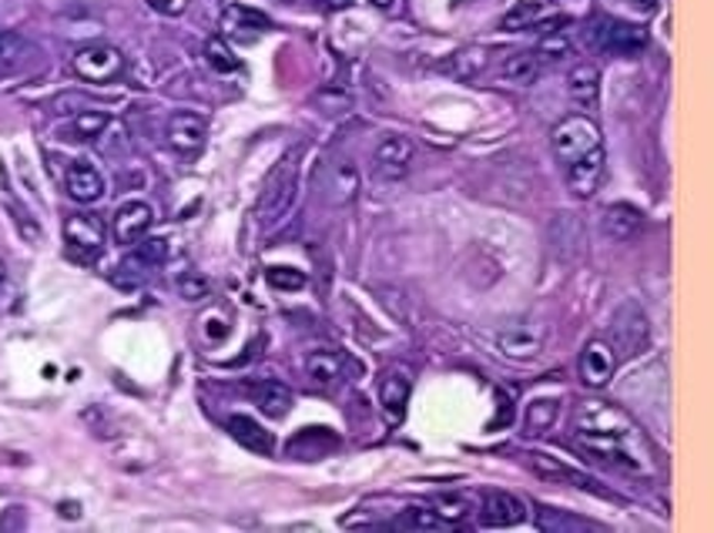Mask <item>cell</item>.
I'll use <instances>...</instances> for the list:
<instances>
[{
  "instance_id": "1",
  "label": "cell",
  "mask_w": 714,
  "mask_h": 533,
  "mask_svg": "<svg viewBox=\"0 0 714 533\" xmlns=\"http://www.w3.org/2000/svg\"><path fill=\"white\" fill-rule=\"evenodd\" d=\"M635 423L624 416L620 409L594 399L587 406H580L577 413V436H574V447L597 457V460H607L620 470H644L641 467V457H635Z\"/></svg>"
},
{
  "instance_id": "2",
  "label": "cell",
  "mask_w": 714,
  "mask_h": 533,
  "mask_svg": "<svg viewBox=\"0 0 714 533\" xmlns=\"http://www.w3.org/2000/svg\"><path fill=\"white\" fill-rule=\"evenodd\" d=\"M296 189H299V151L286 154L273 171L269 178H265V185H262V195H258V205H255V218L262 225H273L279 222L292 199H296Z\"/></svg>"
},
{
  "instance_id": "3",
  "label": "cell",
  "mask_w": 714,
  "mask_h": 533,
  "mask_svg": "<svg viewBox=\"0 0 714 533\" xmlns=\"http://www.w3.org/2000/svg\"><path fill=\"white\" fill-rule=\"evenodd\" d=\"M551 145H554V154H557V161H561L564 168H567L571 161L584 158L587 151L604 148L600 128H597V121H590L587 115H567V118L554 128Z\"/></svg>"
},
{
  "instance_id": "4",
  "label": "cell",
  "mask_w": 714,
  "mask_h": 533,
  "mask_svg": "<svg viewBox=\"0 0 714 533\" xmlns=\"http://www.w3.org/2000/svg\"><path fill=\"white\" fill-rule=\"evenodd\" d=\"M590 44L607 51V54H620V57H635L648 47V31L628 21L617 18H594L590 21Z\"/></svg>"
},
{
  "instance_id": "5",
  "label": "cell",
  "mask_w": 714,
  "mask_h": 533,
  "mask_svg": "<svg viewBox=\"0 0 714 533\" xmlns=\"http://www.w3.org/2000/svg\"><path fill=\"white\" fill-rule=\"evenodd\" d=\"M74 74L87 84H108L115 77H121L125 71V54L111 44H87L74 54L71 61Z\"/></svg>"
},
{
  "instance_id": "6",
  "label": "cell",
  "mask_w": 714,
  "mask_h": 533,
  "mask_svg": "<svg viewBox=\"0 0 714 533\" xmlns=\"http://www.w3.org/2000/svg\"><path fill=\"white\" fill-rule=\"evenodd\" d=\"M105 222L95 218V215H71L64 222V242H67V252L77 258V262H95L105 248Z\"/></svg>"
},
{
  "instance_id": "7",
  "label": "cell",
  "mask_w": 714,
  "mask_h": 533,
  "mask_svg": "<svg viewBox=\"0 0 714 533\" xmlns=\"http://www.w3.org/2000/svg\"><path fill=\"white\" fill-rule=\"evenodd\" d=\"M526 520V507L520 497L507 490H487L480 500V526L490 530H513Z\"/></svg>"
},
{
  "instance_id": "8",
  "label": "cell",
  "mask_w": 714,
  "mask_h": 533,
  "mask_svg": "<svg viewBox=\"0 0 714 533\" xmlns=\"http://www.w3.org/2000/svg\"><path fill=\"white\" fill-rule=\"evenodd\" d=\"M409 164H413V141L403 138V135H390L376 148V154H373V174L380 178V182H386V185L406 178Z\"/></svg>"
},
{
  "instance_id": "9",
  "label": "cell",
  "mask_w": 714,
  "mask_h": 533,
  "mask_svg": "<svg viewBox=\"0 0 714 533\" xmlns=\"http://www.w3.org/2000/svg\"><path fill=\"white\" fill-rule=\"evenodd\" d=\"M617 370V352L607 339H590L580 352V383L590 390H600Z\"/></svg>"
},
{
  "instance_id": "10",
  "label": "cell",
  "mask_w": 714,
  "mask_h": 533,
  "mask_svg": "<svg viewBox=\"0 0 714 533\" xmlns=\"http://www.w3.org/2000/svg\"><path fill=\"white\" fill-rule=\"evenodd\" d=\"M168 145L178 154H199L209 138V121L195 111H178L168 118Z\"/></svg>"
},
{
  "instance_id": "11",
  "label": "cell",
  "mask_w": 714,
  "mask_h": 533,
  "mask_svg": "<svg viewBox=\"0 0 714 533\" xmlns=\"http://www.w3.org/2000/svg\"><path fill=\"white\" fill-rule=\"evenodd\" d=\"M544 326L541 322H513L497 335V345L510 360H533L544 349Z\"/></svg>"
},
{
  "instance_id": "12",
  "label": "cell",
  "mask_w": 714,
  "mask_h": 533,
  "mask_svg": "<svg viewBox=\"0 0 714 533\" xmlns=\"http://www.w3.org/2000/svg\"><path fill=\"white\" fill-rule=\"evenodd\" d=\"M648 339V322H644V312L638 306H624L614 322H610V345L614 352H641Z\"/></svg>"
},
{
  "instance_id": "13",
  "label": "cell",
  "mask_w": 714,
  "mask_h": 533,
  "mask_svg": "<svg viewBox=\"0 0 714 533\" xmlns=\"http://www.w3.org/2000/svg\"><path fill=\"white\" fill-rule=\"evenodd\" d=\"M64 189L74 202L81 205H92L105 195V178L95 164H87V161H74L67 164L64 171Z\"/></svg>"
},
{
  "instance_id": "14",
  "label": "cell",
  "mask_w": 714,
  "mask_h": 533,
  "mask_svg": "<svg viewBox=\"0 0 714 533\" xmlns=\"http://www.w3.org/2000/svg\"><path fill=\"white\" fill-rule=\"evenodd\" d=\"M151 222H154L151 205H145V202H128V205H121V209L115 212L111 235H115V242H121V245H135L138 238L148 235Z\"/></svg>"
},
{
  "instance_id": "15",
  "label": "cell",
  "mask_w": 714,
  "mask_h": 533,
  "mask_svg": "<svg viewBox=\"0 0 714 533\" xmlns=\"http://www.w3.org/2000/svg\"><path fill=\"white\" fill-rule=\"evenodd\" d=\"M564 171H567V185L574 189V195L590 199L600 185V178H604V148L587 151L584 158L571 161Z\"/></svg>"
},
{
  "instance_id": "16",
  "label": "cell",
  "mask_w": 714,
  "mask_h": 533,
  "mask_svg": "<svg viewBox=\"0 0 714 533\" xmlns=\"http://www.w3.org/2000/svg\"><path fill=\"white\" fill-rule=\"evenodd\" d=\"M641 222H644L641 209H635V205H628V202H617V205H607V209H604L600 228H604V235L614 238V242H628V238L638 235Z\"/></svg>"
},
{
  "instance_id": "17",
  "label": "cell",
  "mask_w": 714,
  "mask_h": 533,
  "mask_svg": "<svg viewBox=\"0 0 714 533\" xmlns=\"http://www.w3.org/2000/svg\"><path fill=\"white\" fill-rule=\"evenodd\" d=\"M273 28V21L265 18L262 11L255 8H245V4H228L222 11V31L225 34H235V38H255V34H265Z\"/></svg>"
},
{
  "instance_id": "18",
  "label": "cell",
  "mask_w": 714,
  "mask_h": 533,
  "mask_svg": "<svg viewBox=\"0 0 714 533\" xmlns=\"http://www.w3.org/2000/svg\"><path fill=\"white\" fill-rule=\"evenodd\" d=\"M228 433L235 436V443H242L245 450H252V454H262V457H273V450H276V439H273V433L269 429H262L252 416H232L228 419Z\"/></svg>"
},
{
  "instance_id": "19",
  "label": "cell",
  "mask_w": 714,
  "mask_h": 533,
  "mask_svg": "<svg viewBox=\"0 0 714 533\" xmlns=\"http://www.w3.org/2000/svg\"><path fill=\"white\" fill-rule=\"evenodd\" d=\"M530 470L537 473V477H544V480H564V483H571V487H580V490H590V493H604L600 487H594V480L590 477H584V473H577V470H571L567 463H561L557 457H547V454H530Z\"/></svg>"
},
{
  "instance_id": "20",
  "label": "cell",
  "mask_w": 714,
  "mask_h": 533,
  "mask_svg": "<svg viewBox=\"0 0 714 533\" xmlns=\"http://www.w3.org/2000/svg\"><path fill=\"white\" fill-rule=\"evenodd\" d=\"M567 92H571V98H574L577 105H584V108L597 105V95H600V71H597L590 61L574 64L571 74H567Z\"/></svg>"
},
{
  "instance_id": "21",
  "label": "cell",
  "mask_w": 714,
  "mask_h": 533,
  "mask_svg": "<svg viewBox=\"0 0 714 533\" xmlns=\"http://www.w3.org/2000/svg\"><path fill=\"white\" fill-rule=\"evenodd\" d=\"M380 403H383V409H386V416L393 423H399L406 416V403H409V380H406V373L393 370V373H386L380 380Z\"/></svg>"
},
{
  "instance_id": "22",
  "label": "cell",
  "mask_w": 714,
  "mask_h": 533,
  "mask_svg": "<svg viewBox=\"0 0 714 533\" xmlns=\"http://www.w3.org/2000/svg\"><path fill=\"white\" fill-rule=\"evenodd\" d=\"M255 406L262 409V416L283 419V416H289V409H292V390L283 386V383H276V380L262 383V386L255 390Z\"/></svg>"
},
{
  "instance_id": "23",
  "label": "cell",
  "mask_w": 714,
  "mask_h": 533,
  "mask_svg": "<svg viewBox=\"0 0 714 533\" xmlns=\"http://www.w3.org/2000/svg\"><path fill=\"white\" fill-rule=\"evenodd\" d=\"M541 71H544V61L537 57V51H520V54H510V57L503 61V77H507L510 84H520V87H526V84L537 81Z\"/></svg>"
},
{
  "instance_id": "24",
  "label": "cell",
  "mask_w": 714,
  "mask_h": 533,
  "mask_svg": "<svg viewBox=\"0 0 714 533\" xmlns=\"http://www.w3.org/2000/svg\"><path fill=\"white\" fill-rule=\"evenodd\" d=\"M154 269H158V265L148 262V258L135 248V252L118 265V269H115V286H121V289H138V286L148 283V276H151Z\"/></svg>"
},
{
  "instance_id": "25",
  "label": "cell",
  "mask_w": 714,
  "mask_h": 533,
  "mask_svg": "<svg viewBox=\"0 0 714 533\" xmlns=\"http://www.w3.org/2000/svg\"><path fill=\"white\" fill-rule=\"evenodd\" d=\"M306 373L312 383L319 386H332L339 376H342V355L339 352H329V349H319L306 360Z\"/></svg>"
},
{
  "instance_id": "26",
  "label": "cell",
  "mask_w": 714,
  "mask_h": 533,
  "mask_svg": "<svg viewBox=\"0 0 714 533\" xmlns=\"http://www.w3.org/2000/svg\"><path fill=\"white\" fill-rule=\"evenodd\" d=\"M433 507H436V516L446 523V526H460L467 516H470V500L460 497V493H436L433 497Z\"/></svg>"
},
{
  "instance_id": "27",
  "label": "cell",
  "mask_w": 714,
  "mask_h": 533,
  "mask_svg": "<svg viewBox=\"0 0 714 533\" xmlns=\"http://www.w3.org/2000/svg\"><path fill=\"white\" fill-rule=\"evenodd\" d=\"M537 526H541L544 533H577V530H590L587 520L567 516V513L551 510V507H537Z\"/></svg>"
},
{
  "instance_id": "28",
  "label": "cell",
  "mask_w": 714,
  "mask_h": 533,
  "mask_svg": "<svg viewBox=\"0 0 714 533\" xmlns=\"http://www.w3.org/2000/svg\"><path fill=\"white\" fill-rule=\"evenodd\" d=\"M544 18L541 0H516V4L503 14V31H523L530 24H537Z\"/></svg>"
},
{
  "instance_id": "29",
  "label": "cell",
  "mask_w": 714,
  "mask_h": 533,
  "mask_svg": "<svg viewBox=\"0 0 714 533\" xmlns=\"http://www.w3.org/2000/svg\"><path fill=\"white\" fill-rule=\"evenodd\" d=\"M105 128H111V118H108L105 111H81V115L71 121V138L92 141V138H102Z\"/></svg>"
},
{
  "instance_id": "30",
  "label": "cell",
  "mask_w": 714,
  "mask_h": 533,
  "mask_svg": "<svg viewBox=\"0 0 714 533\" xmlns=\"http://www.w3.org/2000/svg\"><path fill=\"white\" fill-rule=\"evenodd\" d=\"M557 413H561V403H557V399H537V403H530V409H526V433H547V429L557 423Z\"/></svg>"
},
{
  "instance_id": "31",
  "label": "cell",
  "mask_w": 714,
  "mask_h": 533,
  "mask_svg": "<svg viewBox=\"0 0 714 533\" xmlns=\"http://www.w3.org/2000/svg\"><path fill=\"white\" fill-rule=\"evenodd\" d=\"M393 526H399V530H450V526H446V523L436 516V510H429V507H413V510H406L403 516L393 520Z\"/></svg>"
},
{
  "instance_id": "32",
  "label": "cell",
  "mask_w": 714,
  "mask_h": 533,
  "mask_svg": "<svg viewBox=\"0 0 714 533\" xmlns=\"http://www.w3.org/2000/svg\"><path fill=\"white\" fill-rule=\"evenodd\" d=\"M205 61H209V67H212V71H219V74H232V71H238V57L232 54V47H228L222 38H212V41L205 44Z\"/></svg>"
},
{
  "instance_id": "33",
  "label": "cell",
  "mask_w": 714,
  "mask_h": 533,
  "mask_svg": "<svg viewBox=\"0 0 714 533\" xmlns=\"http://www.w3.org/2000/svg\"><path fill=\"white\" fill-rule=\"evenodd\" d=\"M265 279H269V286L279 289V292H299V289H306V276L299 269H289V265H273V269L265 273Z\"/></svg>"
},
{
  "instance_id": "34",
  "label": "cell",
  "mask_w": 714,
  "mask_h": 533,
  "mask_svg": "<svg viewBox=\"0 0 714 533\" xmlns=\"http://www.w3.org/2000/svg\"><path fill=\"white\" fill-rule=\"evenodd\" d=\"M178 296H182L185 302H202L212 296V283L199 273H185L182 279H178Z\"/></svg>"
},
{
  "instance_id": "35",
  "label": "cell",
  "mask_w": 714,
  "mask_h": 533,
  "mask_svg": "<svg viewBox=\"0 0 714 533\" xmlns=\"http://www.w3.org/2000/svg\"><path fill=\"white\" fill-rule=\"evenodd\" d=\"M533 51H537V57H541V61H561V57H567V54H571V38L557 28V31H551L537 47H533Z\"/></svg>"
},
{
  "instance_id": "36",
  "label": "cell",
  "mask_w": 714,
  "mask_h": 533,
  "mask_svg": "<svg viewBox=\"0 0 714 533\" xmlns=\"http://www.w3.org/2000/svg\"><path fill=\"white\" fill-rule=\"evenodd\" d=\"M446 67H450L457 77H473V74H480L487 67V51H480V47L477 51H460Z\"/></svg>"
},
{
  "instance_id": "37",
  "label": "cell",
  "mask_w": 714,
  "mask_h": 533,
  "mask_svg": "<svg viewBox=\"0 0 714 533\" xmlns=\"http://www.w3.org/2000/svg\"><path fill=\"white\" fill-rule=\"evenodd\" d=\"M148 8H154L164 18H178V14H185L189 0H148Z\"/></svg>"
},
{
  "instance_id": "38",
  "label": "cell",
  "mask_w": 714,
  "mask_h": 533,
  "mask_svg": "<svg viewBox=\"0 0 714 533\" xmlns=\"http://www.w3.org/2000/svg\"><path fill=\"white\" fill-rule=\"evenodd\" d=\"M11 44H14L11 38H4V34H0V67H8V61L14 57V54H11Z\"/></svg>"
},
{
  "instance_id": "39",
  "label": "cell",
  "mask_w": 714,
  "mask_h": 533,
  "mask_svg": "<svg viewBox=\"0 0 714 533\" xmlns=\"http://www.w3.org/2000/svg\"><path fill=\"white\" fill-rule=\"evenodd\" d=\"M373 8H380V11H386V8H393V0H370Z\"/></svg>"
},
{
  "instance_id": "40",
  "label": "cell",
  "mask_w": 714,
  "mask_h": 533,
  "mask_svg": "<svg viewBox=\"0 0 714 533\" xmlns=\"http://www.w3.org/2000/svg\"><path fill=\"white\" fill-rule=\"evenodd\" d=\"M61 510H64V516H77V503H64Z\"/></svg>"
},
{
  "instance_id": "41",
  "label": "cell",
  "mask_w": 714,
  "mask_h": 533,
  "mask_svg": "<svg viewBox=\"0 0 714 533\" xmlns=\"http://www.w3.org/2000/svg\"><path fill=\"white\" fill-rule=\"evenodd\" d=\"M4 283H8V265L0 262V289H4Z\"/></svg>"
},
{
  "instance_id": "42",
  "label": "cell",
  "mask_w": 714,
  "mask_h": 533,
  "mask_svg": "<svg viewBox=\"0 0 714 533\" xmlns=\"http://www.w3.org/2000/svg\"><path fill=\"white\" fill-rule=\"evenodd\" d=\"M326 4H329V8H345L349 0H326Z\"/></svg>"
}]
</instances>
